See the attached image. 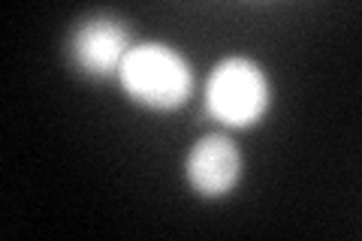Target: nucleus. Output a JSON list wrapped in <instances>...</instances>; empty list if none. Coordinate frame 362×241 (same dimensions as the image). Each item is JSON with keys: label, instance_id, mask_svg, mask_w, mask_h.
Instances as JSON below:
<instances>
[{"label": "nucleus", "instance_id": "nucleus-1", "mask_svg": "<svg viewBox=\"0 0 362 241\" xmlns=\"http://www.w3.org/2000/svg\"><path fill=\"white\" fill-rule=\"evenodd\" d=\"M121 85L139 106L154 112H173L185 106L194 90V70L187 57L173 45L139 42L121 64Z\"/></svg>", "mask_w": 362, "mask_h": 241}, {"label": "nucleus", "instance_id": "nucleus-2", "mask_svg": "<svg viewBox=\"0 0 362 241\" xmlns=\"http://www.w3.org/2000/svg\"><path fill=\"white\" fill-rule=\"evenodd\" d=\"M269 78L251 57H226L206 82V109L223 127H254L269 112Z\"/></svg>", "mask_w": 362, "mask_h": 241}, {"label": "nucleus", "instance_id": "nucleus-3", "mask_svg": "<svg viewBox=\"0 0 362 241\" xmlns=\"http://www.w3.org/2000/svg\"><path fill=\"white\" fill-rule=\"evenodd\" d=\"M133 49L130 28L112 16L85 18L70 37L73 64L90 78H109L121 73L124 57Z\"/></svg>", "mask_w": 362, "mask_h": 241}, {"label": "nucleus", "instance_id": "nucleus-4", "mask_svg": "<svg viewBox=\"0 0 362 241\" xmlns=\"http://www.w3.org/2000/svg\"><path fill=\"white\" fill-rule=\"evenodd\" d=\"M185 175L199 196H206V199L226 196V193L235 190V184L242 178V154L230 136H223V133L202 136L190 148Z\"/></svg>", "mask_w": 362, "mask_h": 241}]
</instances>
